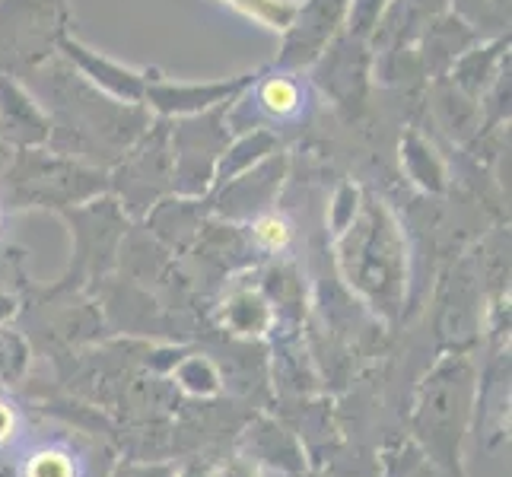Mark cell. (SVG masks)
Returning <instances> with one entry per match:
<instances>
[{"mask_svg": "<svg viewBox=\"0 0 512 477\" xmlns=\"http://www.w3.org/2000/svg\"><path fill=\"white\" fill-rule=\"evenodd\" d=\"M478 404V376L468 357H446L423 379L411 414V433L423 455L449 477H465L462 446Z\"/></svg>", "mask_w": 512, "mask_h": 477, "instance_id": "1", "label": "cell"}, {"mask_svg": "<svg viewBox=\"0 0 512 477\" xmlns=\"http://www.w3.org/2000/svg\"><path fill=\"white\" fill-rule=\"evenodd\" d=\"M344 268L350 284H357V290L366 293L376 309L385 315L398 312L404 293V261L398 242L392 233H385V226H366V233L357 242H347Z\"/></svg>", "mask_w": 512, "mask_h": 477, "instance_id": "2", "label": "cell"}, {"mask_svg": "<svg viewBox=\"0 0 512 477\" xmlns=\"http://www.w3.org/2000/svg\"><path fill=\"white\" fill-rule=\"evenodd\" d=\"M239 452L258 468H274L280 474H303L309 471L306 449L299 436L274 417H255L239 436Z\"/></svg>", "mask_w": 512, "mask_h": 477, "instance_id": "3", "label": "cell"}, {"mask_svg": "<svg viewBox=\"0 0 512 477\" xmlns=\"http://www.w3.org/2000/svg\"><path fill=\"white\" fill-rule=\"evenodd\" d=\"M99 443L83 452L74 446V439L51 436L45 443L32 446L20 465H16V477H109V468L99 471V458H105Z\"/></svg>", "mask_w": 512, "mask_h": 477, "instance_id": "4", "label": "cell"}, {"mask_svg": "<svg viewBox=\"0 0 512 477\" xmlns=\"http://www.w3.org/2000/svg\"><path fill=\"white\" fill-rule=\"evenodd\" d=\"M0 134L16 140V144H35V140L48 137L42 115L7 80H0Z\"/></svg>", "mask_w": 512, "mask_h": 477, "instance_id": "5", "label": "cell"}, {"mask_svg": "<svg viewBox=\"0 0 512 477\" xmlns=\"http://www.w3.org/2000/svg\"><path fill=\"white\" fill-rule=\"evenodd\" d=\"M172 379L179 388H185L194 398H214L220 392V369L210 363L207 357H185L175 360L172 366Z\"/></svg>", "mask_w": 512, "mask_h": 477, "instance_id": "6", "label": "cell"}, {"mask_svg": "<svg viewBox=\"0 0 512 477\" xmlns=\"http://www.w3.org/2000/svg\"><path fill=\"white\" fill-rule=\"evenodd\" d=\"M226 322L239 334H261L271 322V312H268V306H264V299H258L252 293H242V296L233 299V303H229Z\"/></svg>", "mask_w": 512, "mask_h": 477, "instance_id": "7", "label": "cell"}, {"mask_svg": "<svg viewBox=\"0 0 512 477\" xmlns=\"http://www.w3.org/2000/svg\"><path fill=\"white\" fill-rule=\"evenodd\" d=\"M258 102H261V109H268L274 118H290L299 112V105H303V90H299V83L287 77H274L258 90Z\"/></svg>", "mask_w": 512, "mask_h": 477, "instance_id": "8", "label": "cell"}, {"mask_svg": "<svg viewBox=\"0 0 512 477\" xmlns=\"http://www.w3.org/2000/svg\"><path fill=\"white\" fill-rule=\"evenodd\" d=\"M29 366V347L20 334L4 331L0 328V382L4 385H16L26 376Z\"/></svg>", "mask_w": 512, "mask_h": 477, "instance_id": "9", "label": "cell"}, {"mask_svg": "<svg viewBox=\"0 0 512 477\" xmlns=\"http://www.w3.org/2000/svg\"><path fill=\"white\" fill-rule=\"evenodd\" d=\"M239 83H226V86H204V90H163L156 93V102L163 105V109H172V112H182V109H204V105L217 102L220 96L233 93Z\"/></svg>", "mask_w": 512, "mask_h": 477, "instance_id": "10", "label": "cell"}, {"mask_svg": "<svg viewBox=\"0 0 512 477\" xmlns=\"http://www.w3.org/2000/svg\"><path fill=\"white\" fill-rule=\"evenodd\" d=\"M23 433H26V420H23L20 404L7 395H0V452H7L10 446L20 443Z\"/></svg>", "mask_w": 512, "mask_h": 477, "instance_id": "11", "label": "cell"}, {"mask_svg": "<svg viewBox=\"0 0 512 477\" xmlns=\"http://www.w3.org/2000/svg\"><path fill=\"white\" fill-rule=\"evenodd\" d=\"M255 239H258L261 249L277 252V249H284V245L290 242V226L280 217H261L255 223Z\"/></svg>", "mask_w": 512, "mask_h": 477, "instance_id": "12", "label": "cell"}, {"mask_svg": "<svg viewBox=\"0 0 512 477\" xmlns=\"http://www.w3.org/2000/svg\"><path fill=\"white\" fill-rule=\"evenodd\" d=\"M179 474V468H172V465H134V462H128V465H121L118 471H115V477H175Z\"/></svg>", "mask_w": 512, "mask_h": 477, "instance_id": "13", "label": "cell"}, {"mask_svg": "<svg viewBox=\"0 0 512 477\" xmlns=\"http://www.w3.org/2000/svg\"><path fill=\"white\" fill-rule=\"evenodd\" d=\"M51 182H55V185H61V194H64V198H80V194L74 191V185H70V182H64V179H51ZM42 185H48V182L42 179V175H32V179H26V188H29V198H32V194H35V191H39Z\"/></svg>", "mask_w": 512, "mask_h": 477, "instance_id": "14", "label": "cell"}, {"mask_svg": "<svg viewBox=\"0 0 512 477\" xmlns=\"http://www.w3.org/2000/svg\"><path fill=\"white\" fill-rule=\"evenodd\" d=\"M13 315H16V299L7 296V293H0V325L10 322Z\"/></svg>", "mask_w": 512, "mask_h": 477, "instance_id": "15", "label": "cell"}, {"mask_svg": "<svg viewBox=\"0 0 512 477\" xmlns=\"http://www.w3.org/2000/svg\"><path fill=\"white\" fill-rule=\"evenodd\" d=\"M287 477H322V474H309V471H303V474H287Z\"/></svg>", "mask_w": 512, "mask_h": 477, "instance_id": "16", "label": "cell"}, {"mask_svg": "<svg viewBox=\"0 0 512 477\" xmlns=\"http://www.w3.org/2000/svg\"><path fill=\"white\" fill-rule=\"evenodd\" d=\"M0 153H4V150H0Z\"/></svg>", "mask_w": 512, "mask_h": 477, "instance_id": "17", "label": "cell"}]
</instances>
